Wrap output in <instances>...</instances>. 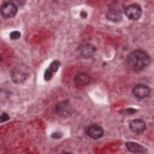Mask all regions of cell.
<instances>
[{"label":"cell","instance_id":"cell-8","mask_svg":"<svg viewBox=\"0 0 154 154\" xmlns=\"http://www.w3.org/2000/svg\"><path fill=\"white\" fill-rule=\"evenodd\" d=\"M79 51L82 57L85 58H90L94 55L96 49L94 46L90 44H85L82 45L79 48Z\"/></svg>","mask_w":154,"mask_h":154},{"label":"cell","instance_id":"cell-16","mask_svg":"<svg viewBox=\"0 0 154 154\" xmlns=\"http://www.w3.org/2000/svg\"><path fill=\"white\" fill-rule=\"evenodd\" d=\"M61 136H62L61 133H60L59 132H56L52 134V137H53L54 138H60L61 137Z\"/></svg>","mask_w":154,"mask_h":154},{"label":"cell","instance_id":"cell-13","mask_svg":"<svg viewBox=\"0 0 154 154\" xmlns=\"http://www.w3.org/2000/svg\"><path fill=\"white\" fill-rule=\"evenodd\" d=\"M106 17L109 20L117 22L121 20L122 18V15L121 12L119 10H111L108 12L106 14Z\"/></svg>","mask_w":154,"mask_h":154},{"label":"cell","instance_id":"cell-14","mask_svg":"<svg viewBox=\"0 0 154 154\" xmlns=\"http://www.w3.org/2000/svg\"><path fill=\"white\" fill-rule=\"evenodd\" d=\"M20 37V32L18 31H14L10 33V38L11 40H17Z\"/></svg>","mask_w":154,"mask_h":154},{"label":"cell","instance_id":"cell-1","mask_svg":"<svg viewBox=\"0 0 154 154\" xmlns=\"http://www.w3.org/2000/svg\"><path fill=\"white\" fill-rule=\"evenodd\" d=\"M127 63L132 69L140 71L149 65L150 57L146 51L137 49L131 52L128 55Z\"/></svg>","mask_w":154,"mask_h":154},{"label":"cell","instance_id":"cell-2","mask_svg":"<svg viewBox=\"0 0 154 154\" xmlns=\"http://www.w3.org/2000/svg\"><path fill=\"white\" fill-rule=\"evenodd\" d=\"M56 113L62 117H69L73 112V108L68 100L59 102L55 106Z\"/></svg>","mask_w":154,"mask_h":154},{"label":"cell","instance_id":"cell-3","mask_svg":"<svg viewBox=\"0 0 154 154\" xmlns=\"http://www.w3.org/2000/svg\"><path fill=\"white\" fill-rule=\"evenodd\" d=\"M17 11V6L11 2H5L1 7V13L2 16L5 18L14 17Z\"/></svg>","mask_w":154,"mask_h":154},{"label":"cell","instance_id":"cell-17","mask_svg":"<svg viewBox=\"0 0 154 154\" xmlns=\"http://www.w3.org/2000/svg\"><path fill=\"white\" fill-rule=\"evenodd\" d=\"M81 14V17H84V16H85V17H87V13L86 12H85V11H82Z\"/></svg>","mask_w":154,"mask_h":154},{"label":"cell","instance_id":"cell-6","mask_svg":"<svg viewBox=\"0 0 154 154\" xmlns=\"http://www.w3.org/2000/svg\"><path fill=\"white\" fill-rule=\"evenodd\" d=\"M11 76L13 81L17 84L23 82L27 78L28 75L20 69H14L11 72Z\"/></svg>","mask_w":154,"mask_h":154},{"label":"cell","instance_id":"cell-9","mask_svg":"<svg viewBox=\"0 0 154 154\" xmlns=\"http://www.w3.org/2000/svg\"><path fill=\"white\" fill-rule=\"evenodd\" d=\"M146 125L144 121L140 119H135L129 123V128L135 133H141L146 129Z\"/></svg>","mask_w":154,"mask_h":154},{"label":"cell","instance_id":"cell-10","mask_svg":"<svg viewBox=\"0 0 154 154\" xmlns=\"http://www.w3.org/2000/svg\"><path fill=\"white\" fill-rule=\"evenodd\" d=\"M61 66V63L58 60H55L52 61L49 67L46 70L44 75V79L46 81H49L58 69Z\"/></svg>","mask_w":154,"mask_h":154},{"label":"cell","instance_id":"cell-15","mask_svg":"<svg viewBox=\"0 0 154 154\" xmlns=\"http://www.w3.org/2000/svg\"><path fill=\"white\" fill-rule=\"evenodd\" d=\"M9 119H10V117H9V116L7 113L3 112V113L1 114V118H0V120H1V123L6 122V121L8 120Z\"/></svg>","mask_w":154,"mask_h":154},{"label":"cell","instance_id":"cell-4","mask_svg":"<svg viewBox=\"0 0 154 154\" xmlns=\"http://www.w3.org/2000/svg\"><path fill=\"white\" fill-rule=\"evenodd\" d=\"M126 16L131 20H137L141 15L142 10L140 5L137 4H131L126 7L125 10Z\"/></svg>","mask_w":154,"mask_h":154},{"label":"cell","instance_id":"cell-5","mask_svg":"<svg viewBox=\"0 0 154 154\" xmlns=\"http://www.w3.org/2000/svg\"><path fill=\"white\" fill-rule=\"evenodd\" d=\"M133 94L138 99H144L148 97L150 93V88L143 84H139L136 85L133 90Z\"/></svg>","mask_w":154,"mask_h":154},{"label":"cell","instance_id":"cell-7","mask_svg":"<svg viewBox=\"0 0 154 154\" xmlns=\"http://www.w3.org/2000/svg\"><path fill=\"white\" fill-rule=\"evenodd\" d=\"M86 133L88 137L93 139H97L100 138L103 134V129L99 125H94L89 126L86 131Z\"/></svg>","mask_w":154,"mask_h":154},{"label":"cell","instance_id":"cell-12","mask_svg":"<svg viewBox=\"0 0 154 154\" xmlns=\"http://www.w3.org/2000/svg\"><path fill=\"white\" fill-rule=\"evenodd\" d=\"M126 147L128 150L133 153H146L147 152V149L143 146L134 142H126Z\"/></svg>","mask_w":154,"mask_h":154},{"label":"cell","instance_id":"cell-11","mask_svg":"<svg viewBox=\"0 0 154 154\" xmlns=\"http://www.w3.org/2000/svg\"><path fill=\"white\" fill-rule=\"evenodd\" d=\"M74 82L76 85L85 86L90 82V76L86 73H79L75 76Z\"/></svg>","mask_w":154,"mask_h":154}]
</instances>
